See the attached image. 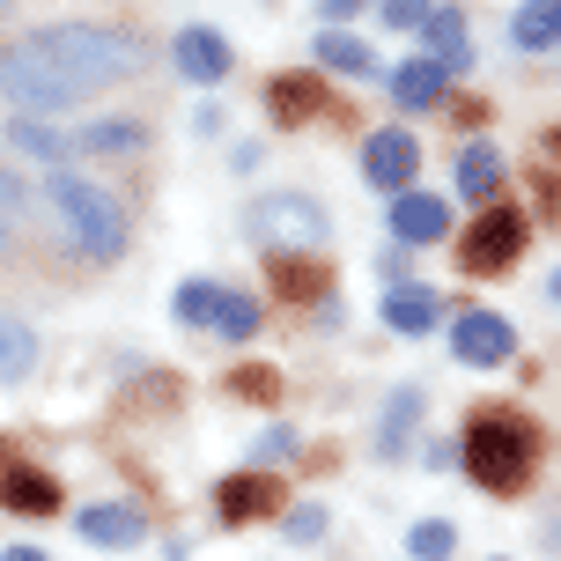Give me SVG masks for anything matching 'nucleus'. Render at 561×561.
I'll return each mask as SVG.
<instances>
[{
	"label": "nucleus",
	"instance_id": "nucleus-16",
	"mask_svg": "<svg viewBox=\"0 0 561 561\" xmlns=\"http://www.w3.org/2000/svg\"><path fill=\"white\" fill-rule=\"evenodd\" d=\"M0 503L23 510V517H53V510H59V488L45 473H30V466H8V473H0Z\"/></svg>",
	"mask_w": 561,
	"mask_h": 561
},
{
	"label": "nucleus",
	"instance_id": "nucleus-10",
	"mask_svg": "<svg viewBox=\"0 0 561 561\" xmlns=\"http://www.w3.org/2000/svg\"><path fill=\"white\" fill-rule=\"evenodd\" d=\"M444 229H450V207L436 193H414V185L392 193V237L399 244H436Z\"/></svg>",
	"mask_w": 561,
	"mask_h": 561
},
{
	"label": "nucleus",
	"instance_id": "nucleus-8",
	"mask_svg": "<svg viewBox=\"0 0 561 561\" xmlns=\"http://www.w3.org/2000/svg\"><path fill=\"white\" fill-rule=\"evenodd\" d=\"M414 163H421L414 134H399V126L369 134V148H363V178L377 185V193H407V185H414Z\"/></svg>",
	"mask_w": 561,
	"mask_h": 561
},
{
	"label": "nucleus",
	"instance_id": "nucleus-18",
	"mask_svg": "<svg viewBox=\"0 0 561 561\" xmlns=\"http://www.w3.org/2000/svg\"><path fill=\"white\" fill-rule=\"evenodd\" d=\"M554 37H561V0H525L517 23H510V45L517 53H554Z\"/></svg>",
	"mask_w": 561,
	"mask_h": 561
},
{
	"label": "nucleus",
	"instance_id": "nucleus-31",
	"mask_svg": "<svg viewBox=\"0 0 561 561\" xmlns=\"http://www.w3.org/2000/svg\"><path fill=\"white\" fill-rule=\"evenodd\" d=\"M274 385H280L274 369H237V392L244 399H274Z\"/></svg>",
	"mask_w": 561,
	"mask_h": 561
},
{
	"label": "nucleus",
	"instance_id": "nucleus-1",
	"mask_svg": "<svg viewBox=\"0 0 561 561\" xmlns=\"http://www.w3.org/2000/svg\"><path fill=\"white\" fill-rule=\"evenodd\" d=\"M30 45L53 59L59 75H75L82 89H112V82H134L148 67V45L134 30H96V23H45L30 30Z\"/></svg>",
	"mask_w": 561,
	"mask_h": 561
},
{
	"label": "nucleus",
	"instance_id": "nucleus-35",
	"mask_svg": "<svg viewBox=\"0 0 561 561\" xmlns=\"http://www.w3.org/2000/svg\"><path fill=\"white\" fill-rule=\"evenodd\" d=\"M0 561H45V554H37V547H8Z\"/></svg>",
	"mask_w": 561,
	"mask_h": 561
},
{
	"label": "nucleus",
	"instance_id": "nucleus-4",
	"mask_svg": "<svg viewBox=\"0 0 561 561\" xmlns=\"http://www.w3.org/2000/svg\"><path fill=\"white\" fill-rule=\"evenodd\" d=\"M0 96H8V104H23V118H53V112H75L89 89L75 82V75H59L53 59L23 37V45H8V53H0Z\"/></svg>",
	"mask_w": 561,
	"mask_h": 561
},
{
	"label": "nucleus",
	"instance_id": "nucleus-29",
	"mask_svg": "<svg viewBox=\"0 0 561 561\" xmlns=\"http://www.w3.org/2000/svg\"><path fill=\"white\" fill-rule=\"evenodd\" d=\"M377 15H385L392 30H421L428 23V0H377Z\"/></svg>",
	"mask_w": 561,
	"mask_h": 561
},
{
	"label": "nucleus",
	"instance_id": "nucleus-20",
	"mask_svg": "<svg viewBox=\"0 0 561 561\" xmlns=\"http://www.w3.org/2000/svg\"><path fill=\"white\" fill-rule=\"evenodd\" d=\"M67 148H89V156H134V148H148V126H140V118H96V126H82V140H67Z\"/></svg>",
	"mask_w": 561,
	"mask_h": 561
},
{
	"label": "nucleus",
	"instance_id": "nucleus-23",
	"mask_svg": "<svg viewBox=\"0 0 561 561\" xmlns=\"http://www.w3.org/2000/svg\"><path fill=\"white\" fill-rule=\"evenodd\" d=\"M30 369H37V333L15 325V318H0V385H23Z\"/></svg>",
	"mask_w": 561,
	"mask_h": 561
},
{
	"label": "nucleus",
	"instance_id": "nucleus-33",
	"mask_svg": "<svg viewBox=\"0 0 561 561\" xmlns=\"http://www.w3.org/2000/svg\"><path fill=\"white\" fill-rule=\"evenodd\" d=\"M8 237H15V185L0 178V244H8Z\"/></svg>",
	"mask_w": 561,
	"mask_h": 561
},
{
	"label": "nucleus",
	"instance_id": "nucleus-3",
	"mask_svg": "<svg viewBox=\"0 0 561 561\" xmlns=\"http://www.w3.org/2000/svg\"><path fill=\"white\" fill-rule=\"evenodd\" d=\"M458 458H466V473H473L480 488L510 495V488H525V473H533V428L510 421V414H480L473 428H466Z\"/></svg>",
	"mask_w": 561,
	"mask_h": 561
},
{
	"label": "nucleus",
	"instance_id": "nucleus-28",
	"mask_svg": "<svg viewBox=\"0 0 561 561\" xmlns=\"http://www.w3.org/2000/svg\"><path fill=\"white\" fill-rule=\"evenodd\" d=\"M207 304H215V280H185L178 288V318L185 325H207Z\"/></svg>",
	"mask_w": 561,
	"mask_h": 561
},
{
	"label": "nucleus",
	"instance_id": "nucleus-9",
	"mask_svg": "<svg viewBox=\"0 0 561 561\" xmlns=\"http://www.w3.org/2000/svg\"><path fill=\"white\" fill-rule=\"evenodd\" d=\"M170 59H178V75H185V82H222V75H229V45H222V30H207V23L178 30Z\"/></svg>",
	"mask_w": 561,
	"mask_h": 561
},
{
	"label": "nucleus",
	"instance_id": "nucleus-12",
	"mask_svg": "<svg viewBox=\"0 0 561 561\" xmlns=\"http://www.w3.org/2000/svg\"><path fill=\"white\" fill-rule=\"evenodd\" d=\"M280 503V488L266 473H229L222 488H215V510H222V525H252V517H266V510Z\"/></svg>",
	"mask_w": 561,
	"mask_h": 561
},
{
	"label": "nucleus",
	"instance_id": "nucleus-26",
	"mask_svg": "<svg viewBox=\"0 0 561 561\" xmlns=\"http://www.w3.org/2000/svg\"><path fill=\"white\" fill-rule=\"evenodd\" d=\"M274 280H280V296H325V274L304 252H274Z\"/></svg>",
	"mask_w": 561,
	"mask_h": 561
},
{
	"label": "nucleus",
	"instance_id": "nucleus-17",
	"mask_svg": "<svg viewBox=\"0 0 561 561\" xmlns=\"http://www.w3.org/2000/svg\"><path fill=\"white\" fill-rule=\"evenodd\" d=\"M444 96V67L436 59H407V67H392V104L399 112H428Z\"/></svg>",
	"mask_w": 561,
	"mask_h": 561
},
{
	"label": "nucleus",
	"instance_id": "nucleus-34",
	"mask_svg": "<svg viewBox=\"0 0 561 561\" xmlns=\"http://www.w3.org/2000/svg\"><path fill=\"white\" fill-rule=\"evenodd\" d=\"M355 8H363V0H325V23H347Z\"/></svg>",
	"mask_w": 561,
	"mask_h": 561
},
{
	"label": "nucleus",
	"instance_id": "nucleus-27",
	"mask_svg": "<svg viewBox=\"0 0 561 561\" xmlns=\"http://www.w3.org/2000/svg\"><path fill=\"white\" fill-rule=\"evenodd\" d=\"M407 554H414V561H450V554H458V533H450L444 517H421L414 533H407Z\"/></svg>",
	"mask_w": 561,
	"mask_h": 561
},
{
	"label": "nucleus",
	"instance_id": "nucleus-5",
	"mask_svg": "<svg viewBox=\"0 0 561 561\" xmlns=\"http://www.w3.org/2000/svg\"><path fill=\"white\" fill-rule=\"evenodd\" d=\"M244 229H252V244H266V252H318L333 222H325V207L310 193H274L244 215Z\"/></svg>",
	"mask_w": 561,
	"mask_h": 561
},
{
	"label": "nucleus",
	"instance_id": "nucleus-24",
	"mask_svg": "<svg viewBox=\"0 0 561 561\" xmlns=\"http://www.w3.org/2000/svg\"><path fill=\"white\" fill-rule=\"evenodd\" d=\"M318 67H333V75H377L369 45H363V37H340V30H325V37H318Z\"/></svg>",
	"mask_w": 561,
	"mask_h": 561
},
{
	"label": "nucleus",
	"instance_id": "nucleus-19",
	"mask_svg": "<svg viewBox=\"0 0 561 561\" xmlns=\"http://www.w3.org/2000/svg\"><path fill=\"white\" fill-rule=\"evenodd\" d=\"M199 333H222V340H252L259 333V304L244 288H215V304H207V325Z\"/></svg>",
	"mask_w": 561,
	"mask_h": 561
},
{
	"label": "nucleus",
	"instance_id": "nucleus-2",
	"mask_svg": "<svg viewBox=\"0 0 561 561\" xmlns=\"http://www.w3.org/2000/svg\"><path fill=\"white\" fill-rule=\"evenodd\" d=\"M45 207H53L59 237H67L89 266H112V259L126 252V237H134V229H126V207H118L104 185L67 178V170H53V178H45Z\"/></svg>",
	"mask_w": 561,
	"mask_h": 561
},
{
	"label": "nucleus",
	"instance_id": "nucleus-30",
	"mask_svg": "<svg viewBox=\"0 0 561 561\" xmlns=\"http://www.w3.org/2000/svg\"><path fill=\"white\" fill-rule=\"evenodd\" d=\"M288 450H296V436H288V428H266V436H259V444H252V466H259V473H266L274 458H288Z\"/></svg>",
	"mask_w": 561,
	"mask_h": 561
},
{
	"label": "nucleus",
	"instance_id": "nucleus-7",
	"mask_svg": "<svg viewBox=\"0 0 561 561\" xmlns=\"http://www.w3.org/2000/svg\"><path fill=\"white\" fill-rule=\"evenodd\" d=\"M450 355L473 369H495L517 355V325L495 318V310H458V325H450Z\"/></svg>",
	"mask_w": 561,
	"mask_h": 561
},
{
	"label": "nucleus",
	"instance_id": "nucleus-22",
	"mask_svg": "<svg viewBox=\"0 0 561 561\" xmlns=\"http://www.w3.org/2000/svg\"><path fill=\"white\" fill-rule=\"evenodd\" d=\"M414 421H421V385H399V392L385 399V414H377V450H399L414 436Z\"/></svg>",
	"mask_w": 561,
	"mask_h": 561
},
{
	"label": "nucleus",
	"instance_id": "nucleus-32",
	"mask_svg": "<svg viewBox=\"0 0 561 561\" xmlns=\"http://www.w3.org/2000/svg\"><path fill=\"white\" fill-rule=\"evenodd\" d=\"M318 533H325V510L318 503H304L296 517H288V539H318Z\"/></svg>",
	"mask_w": 561,
	"mask_h": 561
},
{
	"label": "nucleus",
	"instance_id": "nucleus-11",
	"mask_svg": "<svg viewBox=\"0 0 561 561\" xmlns=\"http://www.w3.org/2000/svg\"><path fill=\"white\" fill-rule=\"evenodd\" d=\"M75 533H82L89 547H140V539H148V517H140L134 503H89L82 517H75Z\"/></svg>",
	"mask_w": 561,
	"mask_h": 561
},
{
	"label": "nucleus",
	"instance_id": "nucleus-14",
	"mask_svg": "<svg viewBox=\"0 0 561 561\" xmlns=\"http://www.w3.org/2000/svg\"><path fill=\"white\" fill-rule=\"evenodd\" d=\"M266 112L280 118V126H304V118L325 112V89H318V75H274L266 82Z\"/></svg>",
	"mask_w": 561,
	"mask_h": 561
},
{
	"label": "nucleus",
	"instance_id": "nucleus-6",
	"mask_svg": "<svg viewBox=\"0 0 561 561\" xmlns=\"http://www.w3.org/2000/svg\"><path fill=\"white\" fill-rule=\"evenodd\" d=\"M517 252H525V215L517 207H480V222L458 244V259L473 274H503V266H517Z\"/></svg>",
	"mask_w": 561,
	"mask_h": 561
},
{
	"label": "nucleus",
	"instance_id": "nucleus-13",
	"mask_svg": "<svg viewBox=\"0 0 561 561\" xmlns=\"http://www.w3.org/2000/svg\"><path fill=\"white\" fill-rule=\"evenodd\" d=\"M436 318H444V304H436L421 280H392V288H385V325H392V333L414 340V333H428Z\"/></svg>",
	"mask_w": 561,
	"mask_h": 561
},
{
	"label": "nucleus",
	"instance_id": "nucleus-15",
	"mask_svg": "<svg viewBox=\"0 0 561 561\" xmlns=\"http://www.w3.org/2000/svg\"><path fill=\"white\" fill-rule=\"evenodd\" d=\"M421 37H428V53H436V67H444V75L473 59V37H466V15H458V8H428Z\"/></svg>",
	"mask_w": 561,
	"mask_h": 561
},
{
	"label": "nucleus",
	"instance_id": "nucleus-25",
	"mask_svg": "<svg viewBox=\"0 0 561 561\" xmlns=\"http://www.w3.org/2000/svg\"><path fill=\"white\" fill-rule=\"evenodd\" d=\"M8 140H15L23 156H37V163H67V156H75V148L45 126V118H15V126H8Z\"/></svg>",
	"mask_w": 561,
	"mask_h": 561
},
{
	"label": "nucleus",
	"instance_id": "nucleus-21",
	"mask_svg": "<svg viewBox=\"0 0 561 561\" xmlns=\"http://www.w3.org/2000/svg\"><path fill=\"white\" fill-rule=\"evenodd\" d=\"M495 185H503V148L473 140V148L458 156V193H466V199H488Z\"/></svg>",
	"mask_w": 561,
	"mask_h": 561
}]
</instances>
